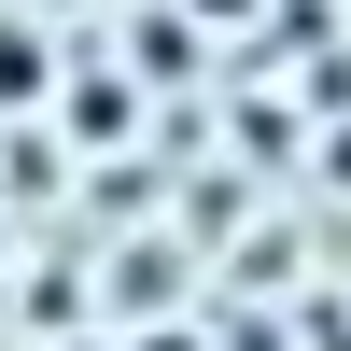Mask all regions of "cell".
I'll return each mask as SVG.
<instances>
[{
    "instance_id": "obj_1",
    "label": "cell",
    "mask_w": 351,
    "mask_h": 351,
    "mask_svg": "<svg viewBox=\"0 0 351 351\" xmlns=\"http://www.w3.org/2000/svg\"><path fill=\"white\" fill-rule=\"evenodd\" d=\"M28 84H43V43H28V28H0V99H28Z\"/></svg>"
}]
</instances>
